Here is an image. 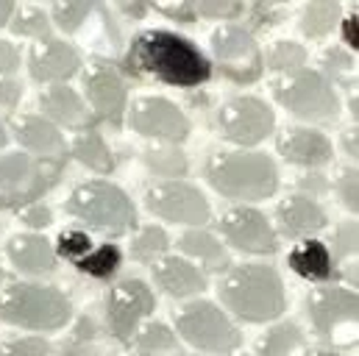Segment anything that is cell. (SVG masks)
Segmentation results:
<instances>
[{
  "label": "cell",
  "mask_w": 359,
  "mask_h": 356,
  "mask_svg": "<svg viewBox=\"0 0 359 356\" xmlns=\"http://www.w3.org/2000/svg\"><path fill=\"white\" fill-rule=\"evenodd\" d=\"M3 278H6V273H3V267H0V284H3Z\"/></svg>",
  "instance_id": "obj_55"
},
{
  "label": "cell",
  "mask_w": 359,
  "mask_h": 356,
  "mask_svg": "<svg viewBox=\"0 0 359 356\" xmlns=\"http://www.w3.org/2000/svg\"><path fill=\"white\" fill-rule=\"evenodd\" d=\"M145 167L156 178L179 181V178L187 173V156L181 153L179 148H173V145H168V148H154V151L145 153Z\"/></svg>",
  "instance_id": "obj_33"
},
{
  "label": "cell",
  "mask_w": 359,
  "mask_h": 356,
  "mask_svg": "<svg viewBox=\"0 0 359 356\" xmlns=\"http://www.w3.org/2000/svg\"><path fill=\"white\" fill-rule=\"evenodd\" d=\"M268 67L273 73H278V76H292V73L304 70L306 67V50H304V45L290 42V39L276 42L268 53Z\"/></svg>",
  "instance_id": "obj_35"
},
{
  "label": "cell",
  "mask_w": 359,
  "mask_h": 356,
  "mask_svg": "<svg viewBox=\"0 0 359 356\" xmlns=\"http://www.w3.org/2000/svg\"><path fill=\"white\" fill-rule=\"evenodd\" d=\"M306 348L304 331L298 323H276L262 334V340L257 343V356H301Z\"/></svg>",
  "instance_id": "obj_26"
},
{
  "label": "cell",
  "mask_w": 359,
  "mask_h": 356,
  "mask_svg": "<svg viewBox=\"0 0 359 356\" xmlns=\"http://www.w3.org/2000/svg\"><path fill=\"white\" fill-rule=\"evenodd\" d=\"M220 234L223 240L240 251V254H257V256H268L278 251V234L270 226V220L251 206H234L223 214L220 220Z\"/></svg>",
  "instance_id": "obj_15"
},
{
  "label": "cell",
  "mask_w": 359,
  "mask_h": 356,
  "mask_svg": "<svg viewBox=\"0 0 359 356\" xmlns=\"http://www.w3.org/2000/svg\"><path fill=\"white\" fill-rule=\"evenodd\" d=\"M154 309H156L154 289L142 278H123L109 289V298H106L109 331L120 343H131Z\"/></svg>",
  "instance_id": "obj_12"
},
{
  "label": "cell",
  "mask_w": 359,
  "mask_h": 356,
  "mask_svg": "<svg viewBox=\"0 0 359 356\" xmlns=\"http://www.w3.org/2000/svg\"><path fill=\"white\" fill-rule=\"evenodd\" d=\"M337 198L340 203L348 209V212H357L359 209V192H357V170L354 167H346L340 178H337Z\"/></svg>",
  "instance_id": "obj_41"
},
{
  "label": "cell",
  "mask_w": 359,
  "mask_h": 356,
  "mask_svg": "<svg viewBox=\"0 0 359 356\" xmlns=\"http://www.w3.org/2000/svg\"><path fill=\"white\" fill-rule=\"evenodd\" d=\"M276 217H278V231L290 240H309L312 234H318L329 226L326 209L306 195H290L278 206Z\"/></svg>",
  "instance_id": "obj_19"
},
{
  "label": "cell",
  "mask_w": 359,
  "mask_h": 356,
  "mask_svg": "<svg viewBox=\"0 0 359 356\" xmlns=\"http://www.w3.org/2000/svg\"><path fill=\"white\" fill-rule=\"evenodd\" d=\"M170 248V237L162 226H145L131 240V259L137 262H159Z\"/></svg>",
  "instance_id": "obj_32"
},
{
  "label": "cell",
  "mask_w": 359,
  "mask_h": 356,
  "mask_svg": "<svg viewBox=\"0 0 359 356\" xmlns=\"http://www.w3.org/2000/svg\"><path fill=\"white\" fill-rule=\"evenodd\" d=\"M128 123L140 137L162 139V142H184L189 134V120L179 106L159 95H142L134 100L128 111Z\"/></svg>",
  "instance_id": "obj_14"
},
{
  "label": "cell",
  "mask_w": 359,
  "mask_h": 356,
  "mask_svg": "<svg viewBox=\"0 0 359 356\" xmlns=\"http://www.w3.org/2000/svg\"><path fill=\"white\" fill-rule=\"evenodd\" d=\"M154 278L170 298H189L206 289V273L181 256H162L154 262Z\"/></svg>",
  "instance_id": "obj_21"
},
{
  "label": "cell",
  "mask_w": 359,
  "mask_h": 356,
  "mask_svg": "<svg viewBox=\"0 0 359 356\" xmlns=\"http://www.w3.org/2000/svg\"><path fill=\"white\" fill-rule=\"evenodd\" d=\"M278 153L284 162L298 167H323L332 162V142L318 128H287L278 139Z\"/></svg>",
  "instance_id": "obj_20"
},
{
  "label": "cell",
  "mask_w": 359,
  "mask_h": 356,
  "mask_svg": "<svg viewBox=\"0 0 359 356\" xmlns=\"http://www.w3.org/2000/svg\"><path fill=\"white\" fill-rule=\"evenodd\" d=\"M329 84L337 81L343 87H354L357 81V62L351 56V50L346 48H329L323 53V73H320Z\"/></svg>",
  "instance_id": "obj_34"
},
{
  "label": "cell",
  "mask_w": 359,
  "mask_h": 356,
  "mask_svg": "<svg viewBox=\"0 0 359 356\" xmlns=\"http://www.w3.org/2000/svg\"><path fill=\"white\" fill-rule=\"evenodd\" d=\"M343 278H346V281H351V289L357 287V262H354V259L343 262Z\"/></svg>",
  "instance_id": "obj_50"
},
{
  "label": "cell",
  "mask_w": 359,
  "mask_h": 356,
  "mask_svg": "<svg viewBox=\"0 0 359 356\" xmlns=\"http://www.w3.org/2000/svg\"><path fill=\"white\" fill-rule=\"evenodd\" d=\"M273 128H276V114L262 97L237 95L217 109L220 137L240 148H254L265 142L273 134Z\"/></svg>",
  "instance_id": "obj_11"
},
{
  "label": "cell",
  "mask_w": 359,
  "mask_h": 356,
  "mask_svg": "<svg viewBox=\"0 0 359 356\" xmlns=\"http://www.w3.org/2000/svg\"><path fill=\"white\" fill-rule=\"evenodd\" d=\"M298 189H301V195H306V198H318V195H323L326 189H329V181L323 176H318V173H312V176H304L298 178Z\"/></svg>",
  "instance_id": "obj_46"
},
{
  "label": "cell",
  "mask_w": 359,
  "mask_h": 356,
  "mask_svg": "<svg viewBox=\"0 0 359 356\" xmlns=\"http://www.w3.org/2000/svg\"><path fill=\"white\" fill-rule=\"evenodd\" d=\"M312 356H340V354H334V351H318V354H312Z\"/></svg>",
  "instance_id": "obj_54"
},
{
  "label": "cell",
  "mask_w": 359,
  "mask_h": 356,
  "mask_svg": "<svg viewBox=\"0 0 359 356\" xmlns=\"http://www.w3.org/2000/svg\"><path fill=\"white\" fill-rule=\"evenodd\" d=\"M14 3H8V0H0V28L3 25H8V20H11V14H14Z\"/></svg>",
  "instance_id": "obj_51"
},
{
  "label": "cell",
  "mask_w": 359,
  "mask_h": 356,
  "mask_svg": "<svg viewBox=\"0 0 359 356\" xmlns=\"http://www.w3.org/2000/svg\"><path fill=\"white\" fill-rule=\"evenodd\" d=\"M156 11H162V14H165V17H170L173 22H184V25L195 22V14H192L189 0H187V3H159V6H156Z\"/></svg>",
  "instance_id": "obj_44"
},
{
  "label": "cell",
  "mask_w": 359,
  "mask_h": 356,
  "mask_svg": "<svg viewBox=\"0 0 359 356\" xmlns=\"http://www.w3.org/2000/svg\"><path fill=\"white\" fill-rule=\"evenodd\" d=\"M17 217H20V223L28 226V228H48V226L53 223V212H50V206H45V203H28V206H22V209L17 212Z\"/></svg>",
  "instance_id": "obj_42"
},
{
  "label": "cell",
  "mask_w": 359,
  "mask_h": 356,
  "mask_svg": "<svg viewBox=\"0 0 359 356\" xmlns=\"http://www.w3.org/2000/svg\"><path fill=\"white\" fill-rule=\"evenodd\" d=\"M0 356H50V345L42 337H17L0 345Z\"/></svg>",
  "instance_id": "obj_40"
},
{
  "label": "cell",
  "mask_w": 359,
  "mask_h": 356,
  "mask_svg": "<svg viewBox=\"0 0 359 356\" xmlns=\"http://www.w3.org/2000/svg\"><path fill=\"white\" fill-rule=\"evenodd\" d=\"M56 251H59L65 259L79 262V259H84V256L92 251V240L81 231V228H67V231L59 234V245H56Z\"/></svg>",
  "instance_id": "obj_38"
},
{
  "label": "cell",
  "mask_w": 359,
  "mask_h": 356,
  "mask_svg": "<svg viewBox=\"0 0 359 356\" xmlns=\"http://www.w3.org/2000/svg\"><path fill=\"white\" fill-rule=\"evenodd\" d=\"M287 265L295 275L306 278V281H315V284H323L332 278L334 273V259L329 254V245L320 242V240H304L298 242L290 256H287Z\"/></svg>",
  "instance_id": "obj_25"
},
{
  "label": "cell",
  "mask_w": 359,
  "mask_h": 356,
  "mask_svg": "<svg viewBox=\"0 0 359 356\" xmlns=\"http://www.w3.org/2000/svg\"><path fill=\"white\" fill-rule=\"evenodd\" d=\"M126 67L134 76L162 81L168 87L195 89L212 78V62L187 36L168 28H148L137 34L126 53Z\"/></svg>",
  "instance_id": "obj_1"
},
{
  "label": "cell",
  "mask_w": 359,
  "mask_h": 356,
  "mask_svg": "<svg viewBox=\"0 0 359 356\" xmlns=\"http://www.w3.org/2000/svg\"><path fill=\"white\" fill-rule=\"evenodd\" d=\"M281 8H270V6H257L254 8V22L262 28V25H276L281 20Z\"/></svg>",
  "instance_id": "obj_47"
},
{
  "label": "cell",
  "mask_w": 359,
  "mask_h": 356,
  "mask_svg": "<svg viewBox=\"0 0 359 356\" xmlns=\"http://www.w3.org/2000/svg\"><path fill=\"white\" fill-rule=\"evenodd\" d=\"M73 156L90 167L92 173H100V176H109L114 173V156H111V148L106 145V139L97 134V131H81L76 139H73Z\"/></svg>",
  "instance_id": "obj_27"
},
{
  "label": "cell",
  "mask_w": 359,
  "mask_h": 356,
  "mask_svg": "<svg viewBox=\"0 0 359 356\" xmlns=\"http://www.w3.org/2000/svg\"><path fill=\"white\" fill-rule=\"evenodd\" d=\"M20 100H22V84L17 78H0V106L17 109Z\"/></svg>",
  "instance_id": "obj_45"
},
{
  "label": "cell",
  "mask_w": 359,
  "mask_h": 356,
  "mask_svg": "<svg viewBox=\"0 0 359 356\" xmlns=\"http://www.w3.org/2000/svg\"><path fill=\"white\" fill-rule=\"evenodd\" d=\"M134 345L137 351L145 356H170L179 354V337L170 326L165 323H148L137 331L134 337Z\"/></svg>",
  "instance_id": "obj_29"
},
{
  "label": "cell",
  "mask_w": 359,
  "mask_h": 356,
  "mask_svg": "<svg viewBox=\"0 0 359 356\" xmlns=\"http://www.w3.org/2000/svg\"><path fill=\"white\" fill-rule=\"evenodd\" d=\"M6 142H8V134H6V128H3V125H0V148H3V145H6Z\"/></svg>",
  "instance_id": "obj_53"
},
{
  "label": "cell",
  "mask_w": 359,
  "mask_h": 356,
  "mask_svg": "<svg viewBox=\"0 0 359 356\" xmlns=\"http://www.w3.org/2000/svg\"><path fill=\"white\" fill-rule=\"evenodd\" d=\"M212 53H215L217 70L231 84H240V87L259 81L265 70L262 50L254 34L237 22H223L212 31Z\"/></svg>",
  "instance_id": "obj_9"
},
{
  "label": "cell",
  "mask_w": 359,
  "mask_h": 356,
  "mask_svg": "<svg viewBox=\"0 0 359 356\" xmlns=\"http://www.w3.org/2000/svg\"><path fill=\"white\" fill-rule=\"evenodd\" d=\"M343 145H346V153H348L351 159H357V134H354V131H348V134H346Z\"/></svg>",
  "instance_id": "obj_52"
},
{
  "label": "cell",
  "mask_w": 359,
  "mask_h": 356,
  "mask_svg": "<svg viewBox=\"0 0 359 356\" xmlns=\"http://www.w3.org/2000/svg\"><path fill=\"white\" fill-rule=\"evenodd\" d=\"M179 248L184 256H189V262L201 270H212V273H223L231 267V259L223 248V242L217 237H212L209 231L201 228H189L179 237Z\"/></svg>",
  "instance_id": "obj_24"
},
{
  "label": "cell",
  "mask_w": 359,
  "mask_h": 356,
  "mask_svg": "<svg viewBox=\"0 0 359 356\" xmlns=\"http://www.w3.org/2000/svg\"><path fill=\"white\" fill-rule=\"evenodd\" d=\"M67 212L95 231L120 237L137 226L134 200L109 181H87L67 198Z\"/></svg>",
  "instance_id": "obj_5"
},
{
  "label": "cell",
  "mask_w": 359,
  "mask_h": 356,
  "mask_svg": "<svg viewBox=\"0 0 359 356\" xmlns=\"http://www.w3.org/2000/svg\"><path fill=\"white\" fill-rule=\"evenodd\" d=\"M92 11H95V3H90V0H70V3H56L48 17H50V22H56L65 34H76V31L90 20Z\"/></svg>",
  "instance_id": "obj_36"
},
{
  "label": "cell",
  "mask_w": 359,
  "mask_h": 356,
  "mask_svg": "<svg viewBox=\"0 0 359 356\" xmlns=\"http://www.w3.org/2000/svg\"><path fill=\"white\" fill-rule=\"evenodd\" d=\"M87 100H90L92 111L97 120H106L111 125L123 123L126 114V84L123 76L111 67V64H92L87 73Z\"/></svg>",
  "instance_id": "obj_18"
},
{
  "label": "cell",
  "mask_w": 359,
  "mask_h": 356,
  "mask_svg": "<svg viewBox=\"0 0 359 356\" xmlns=\"http://www.w3.org/2000/svg\"><path fill=\"white\" fill-rule=\"evenodd\" d=\"M6 254L11 265L25 275H48L56 267V251L39 234H17L8 240Z\"/></svg>",
  "instance_id": "obj_22"
},
{
  "label": "cell",
  "mask_w": 359,
  "mask_h": 356,
  "mask_svg": "<svg viewBox=\"0 0 359 356\" xmlns=\"http://www.w3.org/2000/svg\"><path fill=\"white\" fill-rule=\"evenodd\" d=\"M334 248H329V254H332V259L337 256L340 262H348V259H354L357 256V223H343L337 231H334V242H332Z\"/></svg>",
  "instance_id": "obj_39"
},
{
  "label": "cell",
  "mask_w": 359,
  "mask_h": 356,
  "mask_svg": "<svg viewBox=\"0 0 359 356\" xmlns=\"http://www.w3.org/2000/svg\"><path fill=\"white\" fill-rule=\"evenodd\" d=\"M206 181L231 200H265L278 189V167L268 153L231 151L217 153L206 165Z\"/></svg>",
  "instance_id": "obj_4"
},
{
  "label": "cell",
  "mask_w": 359,
  "mask_h": 356,
  "mask_svg": "<svg viewBox=\"0 0 359 356\" xmlns=\"http://www.w3.org/2000/svg\"><path fill=\"white\" fill-rule=\"evenodd\" d=\"M120 265H123V251L117 245H111V242H103V245L92 248L84 259L76 262L79 273L97 278V281H109L120 270Z\"/></svg>",
  "instance_id": "obj_30"
},
{
  "label": "cell",
  "mask_w": 359,
  "mask_h": 356,
  "mask_svg": "<svg viewBox=\"0 0 359 356\" xmlns=\"http://www.w3.org/2000/svg\"><path fill=\"white\" fill-rule=\"evenodd\" d=\"M220 298L245 323H270L287 309L284 284L268 265L231 267L220 284Z\"/></svg>",
  "instance_id": "obj_2"
},
{
  "label": "cell",
  "mask_w": 359,
  "mask_h": 356,
  "mask_svg": "<svg viewBox=\"0 0 359 356\" xmlns=\"http://www.w3.org/2000/svg\"><path fill=\"white\" fill-rule=\"evenodd\" d=\"M120 8H123L128 17H145V14H148V6H145V3H120Z\"/></svg>",
  "instance_id": "obj_49"
},
{
  "label": "cell",
  "mask_w": 359,
  "mask_h": 356,
  "mask_svg": "<svg viewBox=\"0 0 359 356\" xmlns=\"http://www.w3.org/2000/svg\"><path fill=\"white\" fill-rule=\"evenodd\" d=\"M11 131L17 137V142L28 151V156L48 162V165H65L67 156V142L62 137V131L45 120L42 114H20L11 120Z\"/></svg>",
  "instance_id": "obj_16"
},
{
  "label": "cell",
  "mask_w": 359,
  "mask_h": 356,
  "mask_svg": "<svg viewBox=\"0 0 359 356\" xmlns=\"http://www.w3.org/2000/svg\"><path fill=\"white\" fill-rule=\"evenodd\" d=\"M357 22H359L357 14H351V17H346V20H343V39H346V45H348L351 50H357V48H359Z\"/></svg>",
  "instance_id": "obj_48"
},
{
  "label": "cell",
  "mask_w": 359,
  "mask_h": 356,
  "mask_svg": "<svg viewBox=\"0 0 359 356\" xmlns=\"http://www.w3.org/2000/svg\"><path fill=\"white\" fill-rule=\"evenodd\" d=\"M276 100L301 120H332L340 111L334 87L318 70H298L276 84Z\"/></svg>",
  "instance_id": "obj_10"
},
{
  "label": "cell",
  "mask_w": 359,
  "mask_h": 356,
  "mask_svg": "<svg viewBox=\"0 0 359 356\" xmlns=\"http://www.w3.org/2000/svg\"><path fill=\"white\" fill-rule=\"evenodd\" d=\"M62 167L65 165H48L28 153L0 156V209L20 212L28 203H39L62 178Z\"/></svg>",
  "instance_id": "obj_6"
},
{
  "label": "cell",
  "mask_w": 359,
  "mask_h": 356,
  "mask_svg": "<svg viewBox=\"0 0 359 356\" xmlns=\"http://www.w3.org/2000/svg\"><path fill=\"white\" fill-rule=\"evenodd\" d=\"M309 317L323 343L337 348L357 345L359 301L354 289L337 287V284L318 287L309 298Z\"/></svg>",
  "instance_id": "obj_8"
},
{
  "label": "cell",
  "mask_w": 359,
  "mask_h": 356,
  "mask_svg": "<svg viewBox=\"0 0 359 356\" xmlns=\"http://www.w3.org/2000/svg\"><path fill=\"white\" fill-rule=\"evenodd\" d=\"M145 206L151 214L168 223L184 226H203L212 217V206L203 198V192L187 181H159L145 192Z\"/></svg>",
  "instance_id": "obj_13"
},
{
  "label": "cell",
  "mask_w": 359,
  "mask_h": 356,
  "mask_svg": "<svg viewBox=\"0 0 359 356\" xmlns=\"http://www.w3.org/2000/svg\"><path fill=\"white\" fill-rule=\"evenodd\" d=\"M176 337L203 354H234L243 343L231 317L209 301L187 303L176 315Z\"/></svg>",
  "instance_id": "obj_7"
},
{
  "label": "cell",
  "mask_w": 359,
  "mask_h": 356,
  "mask_svg": "<svg viewBox=\"0 0 359 356\" xmlns=\"http://www.w3.org/2000/svg\"><path fill=\"white\" fill-rule=\"evenodd\" d=\"M340 14H343V8L334 0H315V3H309L304 8V14H301V31H304V36H309V39L326 36L340 22Z\"/></svg>",
  "instance_id": "obj_28"
},
{
  "label": "cell",
  "mask_w": 359,
  "mask_h": 356,
  "mask_svg": "<svg viewBox=\"0 0 359 356\" xmlns=\"http://www.w3.org/2000/svg\"><path fill=\"white\" fill-rule=\"evenodd\" d=\"M39 106L45 111V120H50L56 128L59 125H70V128H81L90 123V111L84 106V97L67 84L59 87H48L39 97Z\"/></svg>",
  "instance_id": "obj_23"
},
{
  "label": "cell",
  "mask_w": 359,
  "mask_h": 356,
  "mask_svg": "<svg viewBox=\"0 0 359 356\" xmlns=\"http://www.w3.org/2000/svg\"><path fill=\"white\" fill-rule=\"evenodd\" d=\"M70 298L50 287L34 281H14L0 292V320L28 331H59L70 323Z\"/></svg>",
  "instance_id": "obj_3"
},
{
  "label": "cell",
  "mask_w": 359,
  "mask_h": 356,
  "mask_svg": "<svg viewBox=\"0 0 359 356\" xmlns=\"http://www.w3.org/2000/svg\"><path fill=\"white\" fill-rule=\"evenodd\" d=\"M17 67H20V50L11 42L0 39V78H11Z\"/></svg>",
  "instance_id": "obj_43"
},
{
  "label": "cell",
  "mask_w": 359,
  "mask_h": 356,
  "mask_svg": "<svg viewBox=\"0 0 359 356\" xmlns=\"http://www.w3.org/2000/svg\"><path fill=\"white\" fill-rule=\"evenodd\" d=\"M28 70H31V78L36 84L59 87L81 70V56L73 45H67L62 39H45L42 45H34L31 59H28Z\"/></svg>",
  "instance_id": "obj_17"
},
{
  "label": "cell",
  "mask_w": 359,
  "mask_h": 356,
  "mask_svg": "<svg viewBox=\"0 0 359 356\" xmlns=\"http://www.w3.org/2000/svg\"><path fill=\"white\" fill-rule=\"evenodd\" d=\"M8 25H11V31L17 34V36H25V39H50V17H48V11H42L39 6H22V8H14V14H11V20H8Z\"/></svg>",
  "instance_id": "obj_31"
},
{
  "label": "cell",
  "mask_w": 359,
  "mask_h": 356,
  "mask_svg": "<svg viewBox=\"0 0 359 356\" xmlns=\"http://www.w3.org/2000/svg\"><path fill=\"white\" fill-rule=\"evenodd\" d=\"M195 17H206V20H217V22H231L237 17H243L245 6L243 3H231V0H195L189 3Z\"/></svg>",
  "instance_id": "obj_37"
}]
</instances>
